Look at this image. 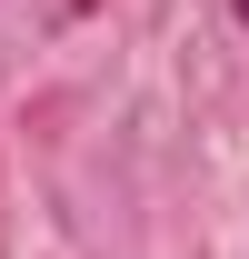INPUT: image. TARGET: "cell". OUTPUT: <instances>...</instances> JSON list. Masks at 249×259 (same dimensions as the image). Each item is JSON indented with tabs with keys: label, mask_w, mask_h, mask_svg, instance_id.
Segmentation results:
<instances>
[{
	"label": "cell",
	"mask_w": 249,
	"mask_h": 259,
	"mask_svg": "<svg viewBox=\"0 0 249 259\" xmlns=\"http://www.w3.org/2000/svg\"><path fill=\"white\" fill-rule=\"evenodd\" d=\"M229 10H239V30H249V0H229Z\"/></svg>",
	"instance_id": "obj_1"
}]
</instances>
